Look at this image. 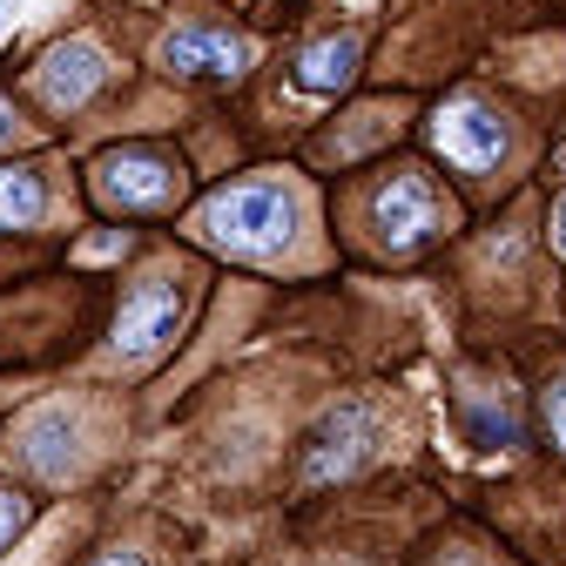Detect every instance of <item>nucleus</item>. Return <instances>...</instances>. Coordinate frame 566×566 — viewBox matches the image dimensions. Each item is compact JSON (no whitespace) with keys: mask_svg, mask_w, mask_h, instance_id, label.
<instances>
[{"mask_svg":"<svg viewBox=\"0 0 566 566\" xmlns=\"http://www.w3.org/2000/svg\"><path fill=\"white\" fill-rule=\"evenodd\" d=\"M350 75H358V34H324L297 54L291 67V88L297 95H337Z\"/></svg>","mask_w":566,"mask_h":566,"instance_id":"1a4fd4ad","label":"nucleus"},{"mask_svg":"<svg viewBox=\"0 0 566 566\" xmlns=\"http://www.w3.org/2000/svg\"><path fill=\"white\" fill-rule=\"evenodd\" d=\"M371 230H378L391 250L424 243V237L439 230V196H432V182H418V176H391V182L378 189V202H371Z\"/></svg>","mask_w":566,"mask_h":566,"instance_id":"0eeeda50","label":"nucleus"},{"mask_svg":"<svg viewBox=\"0 0 566 566\" xmlns=\"http://www.w3.org/2000/svg\"><path fill=\"white\" fill-rule=\"evenodd\" d=\"M163 61L176 75H243L250 67V41L230 28H176L163 41Z\"/></svg>","mask_w":566,"mask_h":566,"instance_id":"6e6552de","label":"nucleus"},{"mask_svg":"<svg viewBox=\"0 0 566 566\" xmlns=\"http://www.w3.org/2000/svg\"><path fill=\"white\" fill-rule=\"evenodd\" d=\"M102 566H142V559H135V553H108Z\"/></svg>","mask_w":566,"mask_h":566,"instance_id":"f3484780","label":"nucleus"},{"mask_svg":"<svg viewBox=\"0 0 566 566\" xmlns=\"http://www.w3.org/2000/svg\"><path fill=\"white\" fill-rule=\"evenodd\" d=\"M14 128H21V115H14V102H8V95H0V149L14 142Z\"/></svg>","mask_w":566,"mask_h":566,"instance_id":"2eb2a0df","label":"nucleus"},{"mask_svg":"<svg viewBox=\"0 0 566 566\" xmlns=\"http://www.w3.org/2000/svg\"><path fill=\"white\" fill-rule=\"evenodd\" d=\"M48 209V182L34 169H0V230H28Z\"/></svg>","mask_w":566,"mask_h":566,"instance_id":"9b49d317","label":"nucleus"},{"mask_svg":"<svg viewBox=\"0 0 566 566\" xmlns=\"http://www.w3.org/2000/svg\"><path fill=\"white\" fill-rule=\"evenodd\" d=\"M472 432H479V446H520V418H513L506 405H500V411L485 405V411L472 418Z\"/></svg>","mask_w":566,"mask_h":566,"instance_id":"f8f14e48","label":"nucleus"},{"mask_svg":"<svg viewBox=\"0 0 566 566\" xmlns=\"http://www.w3.org/2000/svg\"><path fill=\"white\" fill-rule=\"evenodd\" d=\"M553 243H559V250H566V202H559V209H553Z\"/></svg>","mask_w":566,"mask_h":566,"instance_id":"dca6fc26","label":"nucleus"},{"mask_svg":"<svg viewBox=\"0 0 566 566\" xmlns=\"http://www.w3.org/2000/svg\"><path fill=\"white\" fill-rule=\"evenodd\" d=\"M291 230H297V202L283 182H237L202 202V237L237 256H270L291 243Z\"/></svg>","mask_w":566,"mask_h":566,"instance_id":"f257e3e1","label":"nucleus"},{"mask_svg":"<svg viewBox=\"0 0 566 566\" xmlns=\"http://www.w3.org/2000/svg\"><path fill=\"white\" fill-rule=\"evenodd\" d=\"M546 424H553V446H566V378L546 385Z\"/></svg>","mask_w":566,"mask_h":566,"instance_id":"4468645a","label":"nucleus"},{"mask_svg":"<svg viewBox=\"0 0 566 566\" xmlns=\"http://www.w3.org/2000/svg\"><path fill=\"white\" fill-rule=\"evenodd\" d=\"M176 324H182V291L169 276H149V283H135L115 311V350L122 358H156L176 337Z\"/></svg>","mask_w":566,"mask_h":566,"instance_id":"20e7f679","label":"nucleus"},{"mask_svg":"<svg viewBox=\"0 0 566 566\" xmlns=\"http://www.w3.org/2000/svg\"><path fill=\"white\" fill-rule=\"evenodd\" d=\"M559 169H566V142H559Z\"/></svg>","mask_w":566,"mask_h":566,"instance_id":"a211bd4d","label":"nucleus"},{"mask_svg":"<svg viewBox=\"0 0 566 566\" xmlns=\"http://www.w3.org/2000/svg\"><path fill=\"white\" fill-rule=\"evenodd\" d=\"M371 452V411L365 405H337L324 424H317V439H311V459H304V485H331V479H350L365 465Z\"/></svg>","mask_w":566,"mask_h":566,"instance_id":"423d86ee","label":"nucleus"},{"mask_svg":"<svg viewBox=\"0 0 566 566\" xmlns=\"http://www.w3.org/2000/svg\"><path fill=\"white\" fill-rule=\"evenodd\" d=\"M95 196L108 209H122V217H142V209H163L176 196V163L156 156V149H115L102 156L95 169Z\"/></svg>","mask_w":566,"mask_h":566,"instance_id":"7ed1b4c3","label":"nucleus"},{"mask_svg":"<svg viewBox=\"0 0 566 566\" xmlns=\"http://www.w3.org/2000/svg\"><path fill=\"white\" fill-rule=\"evenodd\" d=\"M432 142H439V156L465 176H485V169H500L506 156V115L479 102V95H459L432 115Z\"/></svg>","mask_w":566,"mask_h":566,"instance_id":"f03ea898","label":"nucleus"},{"mask_svg":"<svg viewBox=\"0 0 566 566\" xmlns=\"http://www.w3.org/2000/svg\"><path fill=\"white\" fill-rule=\"evenodd\" d=\"M28 526V500H21V492H8V485H0V553H8L14 546V533Z\"/></svg>","mask_w":566,"mask_h":566,"instance_id":"ddd939ff","label":"nucleus"},{"mask_svg":"<svg viewBox=\"0 0 566 566\" xmlns=\"http://www.w3.org/2000/svg\"><path fill=\"white\" fill-rule=\"evenodd\" d=\"M75 439H82V432H75V418H67V411H41L28 432H21V452H28V465H34L41 479H67V472L82 465Z\"/></svg>","mask_w":566,"mask_h":566,"instance_id":"9d476101","label":"nucleus"},{"mask_svg":"<svg viewBox=\"0 0 566 566\" xmlns=\"http://www.w3.org/2000/svg\"><path fill=\"white\" fill-rule=\"evenodd\" d=\"M102 82H108V54H102L95 41H61V48H48L41 67H34V88H41V102H48L54 115H75L88 95H102Z\"/></svg>","mask_w":566,"mask_h":566,"instance_id":"39448f33","label":"nucleus"}]
</instances>
